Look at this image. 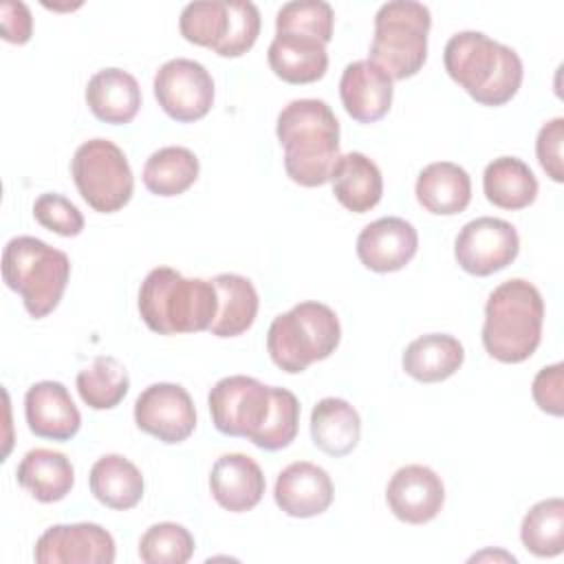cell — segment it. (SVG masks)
<instances>
[{
  "mask_svg": "<svg viewBox=\"0 0 564 564\" xmlns=\"http://www.w3.org/2000/svg\"><path fill=\"white\" fill-rule=\"evenodd\" d=\"M289 178L304 187L330 181L339 154V121L324 99L289 101L275 123Z\"/></svg>",
  "mask_w": 564,
  "mask_h": 564,
  "instance_id": "obj_1",
  "label": "cell"
},
{
  "mask_svg": "<svg viewBox=\"0 0 564 564\" xmlns=\"http://www.w3.org/2000/svg\"><path fill=\"white\" fill-rule=\"evenodd\" d=\"M447 75L482 106L511 101L522 84L520 55L480 31L454 33L443 51Z\"/></svg>",
  "mask_w": 564,
  "mask_h": 564,
  "instance_id": "obj_2",
  "label": "cell"
},
{
  "mask_svg": "<svg viewBox=\"0 0 564 564\" xmlns=\"http://www.w3.org/2000/svg\"><path fill=\"white\" fill-rule=\"evenodd\" d=\"M139 313L159 335L209 330L218 313V293L212 280L183 278L172 267L152 269L139 289Z\"/></svg>",
  "mask_w": 564,
  "mask_h": 564,
  "instance_id": "obj_3",
  "label": "cell"
},
{
  "mask_svg": "<svg viewBox=\"0 0 564 564\" xmlns=\"http://www.w3.org/2000/svg\"><path fill=\"white\" fill-rule=\"evenodd\" d=\"M544 300L540 291L522 278L498 284L485 304L482 346L502 364L529 359L542 339Z\"/></svg>",
  "mask_w": 564,
  "mask_h": 564,
  "instance_id": "obj_4",
  "label": "cell"
},
{
  "mask_svg": "<svg viewBox=\"0 0 564 564\" xmlns=\"http://www.w3.org/2000/svg\"><path fill=\"white\" fill-rule=\"evenodd\" d=\"M70 278V260L64 251L33 236H15L2 251V280L22 297L35 319L57 308Z\"/></svg>",
  "mask_w": 564,
  "mask_h": 564,
  "instance_id": "obj_5",
  "label": "cell"
},
{
  "mask_svg": "<svg viewBox=\"0 0 564 564\" xmlns=\"http://www.w3.org/2000/svg\"><path fill=\"white\" fill-rule=\"evenodd\" d=\"M341 326L335 311L322 302H300L273 317L267 333V350L273 364L289 372H304L313 361L335 352Z\"/></svg>",
  "mask_w": 564,
  "mask_h": 564,
  "instance_id": "obj_6",
  "label": "cell"
},
{
  "mask_svg": "<svg viewBox=\"0 0 564 564\" xmlns=\"http://www.w3.org/2000/svg\"><path fill=\"white\" fill-rule=\"evenodd\" d=\"M430 9L416 0H390L375 13L370 62L383 68L392 82L416 75L427 57Z\"/></svg>",
  "mask_w": 564,
  "mask_h": 564,
  "instance_id": "obj_7",
  "label": "cell"
},
{
  "mask_svg": "<svg viewBox=\"0 0 564 564\" xmlns=\"http://www.w3.org/2000/svg\"><path fill=\"white\" fill-rule=\"evenodd\" d=\"M70 174L82 198L99 214H115L132 198L130 163L123 150L108 139L84 141L70 159Z\"/></svg>",
  "mask_w": 564,
  "mask_h": 564,
  "instance_id": "obj_8",
  "label": "cell"
},
{
  "mask_svg": "<svg viewBox=\"0 0 564 564\" xmlns=\"http://www.w3.org/2000/svg\"><path fill=\"white\" fill-rule=\"evenodd\" d=\"M216 430L225 436H251L262 427L271 410V386L247 375L223 377L207 397Z\"/></svg>",
  "mask_w": 564,
  "mask_h": 564,
  "instance_id": "obj_9",
  "label": "cell"
},
{
  "mask_svg": "<svg viewBox=\"0 0 564 564\" xmlns=\"http://www.w3.org/2000/svg\"><path fill=\"white\" fill-rule=\"evenodd\" d=\"M154 97L167 117L192 123L212 110L214 79L200 62L176 57L156 70Z\"/></svg>",
  "mask_w": 564,
  "mask_h": 564,
  "instance_id": "obj_10",
  "label": "cell"
},
{
  "mask_svg": "<svg viewBox=\"0 0 564 564\" xmlns=\"http://www.w3.org/2000/svg\"><path fill=\"white\" fill-rule=\"evenodd\" d=\"M520 251L516 227L502 218L480 216L463 225L454 240V256L463 271L491 275L509 267Z\"/></svg>",
  "mask_w": 564,
  "mask_h": 564,
  "instance_id": "obj_11",
  "label": "cell"
},
{
  "mask_svg": "<svg viewBox=\"0 0 564 564\" xmlns=\"http://www.w3.org/2000/svg\"><path fill=\"white\" fill-rule=\"evenodd\" d=\"M134 423L161 443H183L196 427L194 401L178 383H152L134 401Z\"/></svg>",
  "mask_w": 564,
  "mask_h": 564,
  "instance_id": "obj_12",
  "label": "cell"
},
{
  "mask_svg": "<svg viewBox=\"0 0 564 564\" xmlns=\"http://www.w3.org/2000/svg\"><path fill=\"white\" fill-rule=\"evenodd\" d=\"M40 564H112L115 540L95 522L53 524L35 542Z\"/></svg>",
  "mask_w": 564,
  "mask_h": 564,
  "instance_id": "obj_13",
  "label": "cell"
},
{
  "mask_svg": "<svg viewBox=\"0 0 564 564\" xmlns=\"http://www.w3.org/2000/svg\"><path fill=\"white\" fill-rule=\"evenodd\" d=\"M386 502L401 522L425 524L441 513L445 487L434 469L425 465H405L392 474L386 487Z\"/></svg>",
  "mask_w": 564,
  "mask_h": 564,
  "instance_id": "obj_14",
  "label": "cell"
},
{
  "mask_svg": "<svg viewBox=\"0 0 564 564\" xmlns=\"http://www.w3.org/2000/svg\"><path fill=\"white\" fill-rule=\"evenodd\" d=\"M419 249V234L412 223L399 216H383L366 225L357 236V258L377 273L403 269Z\"/></svg>",
  "mask_w": 564,
  "mask_h": 564,
  "instance_id": "obj_15",
  "label": "cell"
},
{
  "mask_svg": "<svg viewBox=\"0 0 564 564\" xmlns=\"http://www.w3.org/2000/svg\"><path fill=\"white\" fill-rule=\"evenodd\" d=\"M333 480L315 463L297 460L286 465L275 480V505L291 518H313L324 513L333 502Z\"/></svg>",
  "mask_w": 564,
  "mask_h": 564,
  "instance_id": "obj_16",
  "label": "cell"
},
{
  "mask_svg": "<svg viewBox=\"0 0 564 564\" xmlns=\"http://www.w3.org/2000/svg\"><path fill=\"white\" fill-rule=\"evenodd\" d=\"M392 77L370 59L350 62L339 79V97L346 112L359 123H375L392 106Z\"/></svg>",
  "mask_w": 564,
  "mask_h": 564,
  "instance_id": "obj_17",
  "label": "cell"
},
{
  "mask_svg": "<svg viewBox=\"0 0 564 564\" xmlns=\"http://www.w3.org/2000/svg\"><path fill=\"white\" fill-rule=\"evenodd\" d=\"M29 430L40 438L70 441L82 425V414L59 381H37L24 394Z\"/></svg>",
  "mask_w": 564,
  "mask_h": 564,
  "instance_id": "obj_18",
  "label": "cell"
},
{
  "mask_svg": "<svg viewBox=\"0 0 564 564\" xmlns=\"http://www.w3.org/2000/svg\"><path fill=\"white\" fill-rule=\"evenodd\" d=\"M264 474L247 454H223L209 471V489L214 500L231 511L242 513L253 509L264 496Z\"/></svg>",
  "mask_w": 564,
  "mask_h": 564,
  "instance_id": "obj_19",
  "label": "cell"
},
{
  "mask_svg": "<svg viewBox=\"0 0 564 564\" xmlns=\"http://www.w3.org/2000/svg\"><path fill=\"white\" fill-rule=\"evenodd\" d=\"M267 59L271 70L286 84H311L328 68L326 44L306 33H275Z\"/></svg>",
  "mask_w": 564,
  "mask_h": 564,
  "instance_id": "obj_20",
  "label": "cell"
},
{
  "mask_svg": "<svg viewBox=\"0 0 564 564\" xmlns=\"http://www.w3.org/2000/svg\"><path fill=\"white\" fill-rule=\"evenodd\" d=\"M86 104L104 123H130L141 108L139 82L123 68H101L88 79Z\"/></svg>",
  "mask_w": 564,
  "mask_h": 564,
  "instance_id": "obj_21",
  "label": "cell"
},
{
  "mask_svg": "<svg viewBox=\"0 0 564 564\" xmlns=\"http://www.w3.org/2000/svg\"><path fill=\"white\" fill-rule=\"evenodd\" d=\"M414 192L430 214L454 216L465 212L471 200V178L458 163L436 161L421 170Z\"/></svg>",
  "mask_w": 564,
  "mask_h": 564,
  "instance_id": "obj_22",
  "label": "cell"
},
{
  "mask_svg": "<svg viewBox=\"0 0 564 564\" xmlns=\"http://www.w3.org/2000/svg\"><path fill=\"white\" fill-rule=\"evenodd\" d=\"M330 183L335 198L355 214L370 212L383 194L381 170L361 152L341 154L333 170Z\"/></svg>",
  "mask_w": 564,
  "mask_h": 564,
  "instance_id": "obj_23",
  "label": "cell"
},
{
  "mask_svg": "<svg viewBox=\"0 0 564 564\" xmlns=\"http://www.w3.org/2000/svg\"><path fill=\"white\" fill-rule=\"evenodd\" d=\"M361 436L359 412L339 397H326L311 412V438L317 449L328 456L350 454Z\"/></svg>",
  "mask_w": 564,
  "mask_h": 564,
  "instance_id": "obj_24",
  "label": "cell"
},
{
  "mask_svg": "<svg viewBox=\"0 0 564 564\" xmlns=\"http://www.w3.org/2000/svg\"><path fill=\"white\" fill-rule=\"evenodd\" d=\"M465 361L463 344L447 333H430L410 341L403 350V370L421 383L449 379Z\"/></svg>",
  "mask_w": 564,
  "mask_h": 564,
  "instance_id": "obj_25",
  "label": "cell"
},
{
  "mask_svg": "<svg viewBox=\"0 0 564 564\" xmlns=\"http://www.w3.org/2000/svg\"><path fill=\"white\" fill-rule=\"evenodd\" d=\"M15 476L18 482L40 502H57L66 498L75 482V469L68 456L46 447L26 452Z\"/></svg>",
  "mask_w": 564,
  "mask_h": 564,
  "instance_id": "obj_26",
  "label": "cell"
},
{
  "mask_svg": "<svg viewBox=\"0 0 564 564\" xmlns=\"http://www.w3.org/2000/svg\"><path fill=\"white\" fill-rule=\"evenodd\" d=\"M212 282L218 293V313L209 333L216 337H238L249 330L260 306L253 282L238 273H218Z\"/></svg>",
  "mask_w": 564,
  "mask_h": 564,
  "instance_id": "obj_27",
  "label": "cell"
},
{
  "mask_svg": "<svg viewBox=\"0 0 564 564\" xmlns=\"http://www.w3.org/2000/svg\"><path fill=\"white\" fill-rule=\"evenodd\" d=\"M90 494L108 509L126 511L143 498V476L121 454H106L90 467Z\"/></svg>",
  "mask_w": 564,
  "mask_h": 564,
  "instance_id": "obj_28",
  "label": "cell"
},
{
  "mask_svg": "<svg viewBox=\"0 0 564 564\" xmlns=\"http://www.w3.org/2000/svg\"><path fill=\"white\" fill-rule=\"evenodd\" d=\"M482 189L500 209H524L538 196V178L518 156H498L482 172Z\"/></svg>",
  "mask_w": 564,
  "mask_h": 564,
  "instance_id": "obj_29",
  "label": "cell"
},
{
  "mask_svg": "<svg viewBox=\"0 0 564 564\" xmlns=\"http://www.w3.org/2000/svg\"><path fill=\"white\" fill-rule=\"evenodd\" d=\"M200 172L196 154L183 145L152 152L143 165V185L156 196H178L189 189Z\"/></svg>",
  "mask_w": 564,
  "mask_h": 564,
  "instance_id": "obj_30",
  "label": "cell"
},
{
  "mask_svg": "<svg viewBox=\"0 0 564 564\" xmlns=\"http://www.w3.org/2000/svg\"><path fill=\"white\" fill-rule=\"evenodd\" d=\"M77 392L93 410H110L123 401L130 388V377L123 364L110 355H99L90 366L77 372Z\"/></svg>",
  "mask_w": 564,
  "mask_h": 564,
  "instance_id": "obj_31",
  "label": "cell"
},
{
  "mask_svg": "<svg viewBox=\"0 0 564 564\" xmlns=\"http://www.w3.org/2000/svg\"><path fill=\"white\" fill-rule=\"evenodd\" d=\"M520 540L538 557H555L564 549V500L546 498L535 502L522 518Z\"/></svg>",
  "mask_w": 564,
  "mask_h": 564,
  "instance_id": "obj_32",
  "label": "cell"
},
{
  "mask_svg": "<svg viewBox=\"0 0 564 564\" xmlns=\"http://www.w3.org/2000/svg\"><path fill=\"white\" fill-rule=\"evenodd\" d=\"M178 29L187 42L216 51L229 29L227 0H203L185 4L178 18Z\"/></svg>",
  "mask_w": 564,
  "mask_h": 564,
  "instance_id": "obj_33",
  "label": "cell"
},
{
  "mask_svg": "<svg viewBox=\"0 0 564 564\" xmlns=\"http://www.w3.org/2000/svg\"><path fill=\"white\" fill-rule=\"evenodd\" d=\"M300 427V401L286 388L271 386V410L262 427L251 436V443L267 452L289 447Z\"/></svg>",
  "mask_w": 564,
  "mask_h": 564,
  "instance_id": "obj_34",
  "label": "cell"
},
{
  "mask_svg": "<svg viewBox=\"0 0 564 564\" xmlns=\"http://www.w3.org/2000/svg\"><path fill=\"white\" fill-rule=\"evenodd\" d=\"M194 555V535L176 522L152 524L139 540L145 564H185Z\"/></svg>",
  "mask_w": 564,
  "mask_h": 564,
  "instance_id": "obj_35",
  "label": "cell"
},
{
  "mask_svg": "<svg viewBox=\"0 0 564 564\" xmlns=\"http://www.w3.org/2000/svg\"><path fill=\"white\" fill-rule=\"evenodd\" d=\"M333 7L324 0H293L275 13V33H306L324 44L333 37Z\"/></svg>",
  "mask_w": 564,
  "mask_h": 564,
  "instance_id": "obj_36",
  "label": "cell"
},
{
  "mask_svg": "<svg viewBox=\"0 0 564 564\" xmlns=\"http://www.w3.org/2000/svg\"><path fill=\"white\" fill-rule=\"evenodd\" d=\"M227 4L229 29L216 53L220 57H240L256 44L260 35V11L249 0H227Z\"/></svg>",
  "mask_w": 564,
  "mask_h": 564,
  "instance_id": "obj_37",
  "label": "cell"
},
{
  "mask_svg": "<svg viewBox=\"0 0 564 564\" xmlns=\"http://www.w3.org/2000/svg\"><path fill=\"white\" fill-rule=\"evenodd\" d=\"M33 218L57 236H79L84 229L82 212L62 194H40L33 203Z\"/></svg>",
  "mask_w": 564,
  "mask_h": 564,
  "instance_id": "obj_38",
  "label": "cell"
},
{
  "mask_svg": "<svg viewBox=\"0 0 564 564\" xmlns=\"http://www.w3.org/2000/svg\"><path fill=\"white\" fill-rule=\"evenodd\" d=\"M562 143H564V119L555 117L549 123H544L535 139V154L546 172L549 178L555 183L564 181V167H562Z\"/></svg>",
  "mask_w": 564,
  "mask_h": 564,
  "instance_id": "obj_39",
  "label": "cell"
},
{
  "mask_svg": "<svg viewBox=\"0 0 564 564\" xmlns=\"http://www.w3.org/2000/svg\"><path fill=\"white\" fill-rule=\"evenodd\" d=\"M564 366L557 361L553 366L542 368L531 386L533 392V401L538 403V408L546 414L553 416H562L564 412Z\"/></svg>",
  "mask_w": 564,
  "mask_h": 564,
  "instance_id": "obj_40",
  "label": "cell"
},
{
  "mask_svg": "<svg viewBox=\"0 0 564 564\" xmlns=\"http://www.w3.org/2000/svg\"><path fill=\"white\" fill-rule=\"evenodd\" d=\"M0 24L2 37L11 44H26L33 33V18L24 2L4 0L0 4Z\"/></svg>",
  "mask_w": 564,
  "mask_h": 564,
  "instance_id": "obj_41",
  "label": "cell"
}]
</instances>
